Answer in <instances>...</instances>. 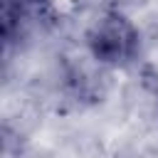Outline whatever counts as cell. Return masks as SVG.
I'll return each instance as SVG.
<instances>
[{
    "label": "cell",
    "mask_w": 158,
    "mask_h": 158,
    "mask_svg": "<svg viewBox=\"0 0 158 158\" xmlns=\"http://www.w3.org/2000/svg\"><path fill=\"white\" fill-rule=\"evenodd\" d=\"M86 47L96 62L106 67H126L141 52V35L126 15L106 12L86 32Z\"/></svg>",
    "instance_id": "6da1fadb"
},
{
    "label": "cell",
    "mask_w": 158,
    "mask_h": 158,
    "mask_svg": "<svg viewBox=\"0 0 158 158\" xmlns=\"http://www.w3.org/2000/svg\"><path fill=\"white\" fill-rule=\"evenodd\" d=\"M52 20L54 10L49 0H2V37L7 47L12 42L27 40Z\"/></svg>",
    "instance_id": "7a4b0ae2"
}]
</instances>
